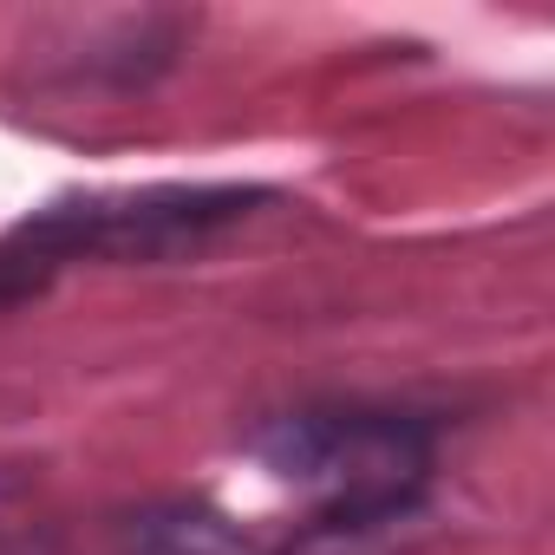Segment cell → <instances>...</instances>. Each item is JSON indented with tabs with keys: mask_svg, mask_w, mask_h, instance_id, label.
I'll return each instance as SVG.
<instances>
[{
	"mask_svg": "<svg viewBox=\"0 0 555 555\" xmlns=\"http://www.w3.org/2000/svg\"><path fill=\"white\" fill-rule=\"evenodd\" d=\"M412 438L373 418H334L314 425L288 444V477L327 483L340 496V516H366V509H399L405 483H412Z\"/></svg>",
	"mask_w": 555,
	"mask_h": 555,
	"instance_id": "1",
	"label": "cell"
},
{
	"mask_svg": "<svg viewBox=\"0 0 555 555\" xmlns=\"http://www.w3.org/2000/svg\"><path fill=\"white\" fill-rule=\"evenodd\" d=\"M164 535V555H248L216 516H177V522H157Z\"/></svg>",
	"mask_w": 555,
	"mask_h": 555,
	"instance_id": "2",
	"label": "cell"
}]
</instances>
